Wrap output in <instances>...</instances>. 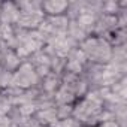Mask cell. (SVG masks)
Here are the masks:
<instances>
[{
  "label": "cell",
  "mask_w": 127,
  "mask_h": 127,
  "mask_svg": "<svg viewBox=\"0 0 127 127\" xmlns=\"http://www.w3.org/2000/svg\"><path fill=\"white\" fill-rule=\"evenodd\" d=\"M67 8V3L66 2H46L42 5V9L46 12V14H51V15H57V14H61V12H64Z\"/></svg>",
  "instance_id": "cell-1"
}]
</instances>
